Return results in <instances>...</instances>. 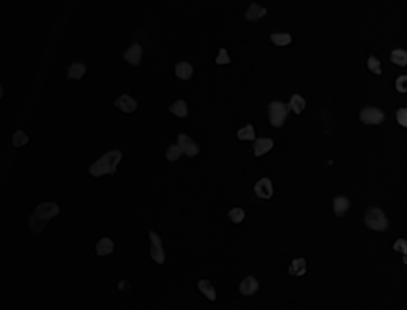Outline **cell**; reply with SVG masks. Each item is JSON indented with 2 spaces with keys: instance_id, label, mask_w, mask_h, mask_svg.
<instances>
[{
  "instance_id": "cell-1",
  "label": "cell",
  "mask_w": 407,
  "mask_h": 310,
  "mask_svg": "<svg viewBox=\"0 0 407 310\" xmlns=\"http://www.w3.org/2000/svg\"><path fill=\"white\" fill-rule=\"evenodd\" d=\"M59 205L54 202H42L37 205V209L33 210V213L29 216V226H31L32 232H42V229L53 220L54 216L59 215Z\"/></svg>"
},
{
  "instance_id": "cell-2",
  "label": "cell",
  "mask_w": 407,
  "mask_h": 310,
  "mask_svg": "<svg viewBox=\"0 0 407 310\" xmlns=\"http://www.w3.org/2000/svg\"><path fill=\"white\" fill-rule=\"evenodd\" d=\"M121 159H123L121 151L114 150V151H110V153H105L104 156H100L94 164H91L89 174L93 175V177L114 175V174H116L118 164L121 163Z\"/></svg>"
},
{
  "instance_id": "cell-3",
  "label": "cell",
  "mask_w": 407,
  "mask_h": 310,
  "mask_svg": "<svg viewBox=\"0 0 407 310\" xmlns=\"http://www.w3.org/2000/svg\"><path fill=\"white\" fill-rule=\"evenodd\" d=\"M364 221H366V225H368L371 229H374V231H383V229H387V226H388L385 213H383L380 209H377V207H371V209L366 212Z\"/></svg>"
},
{
  "instance_id": "cell-4",
  "label": "cell",
  "mask_w": 407,
  "mask_h": 310,
  "mask_svg": "<svg viewBox=\"0 0 407 310\" xmlns=\"http://www.w3.org/2000/svg\"><path fill=\"white\" fill-rule=\"evenodd\" d=\"M286 116H288V105H285L283 102L275 100L269 105V121L274 128L283 126Z\"/></svg>"
},
{
  "instance_id": "cell-5",
  "label": "cell",
  "mask_w": 407,
  "mask_h": 310,
  "mask_svg": "<svg viewBox=\"0 0 407 310\" xmlns=\"http://www.w3.org/2000/svg\"><path fill=\"white\" fill-rule=\"evenodd\" d=\"M150 255L154 262L164 264L165 262V253L163 248V240L156 232H150Z\"/></svg>"
},
{
  "instance_id": "cell-6",
  "label": "cell",
  "mask_w": 407,
  "mask_h": 310,
  "mask_svg": "<svg viewBox=\"0 0 407 310\" xmlns=\"http://www.w3.org/2000/svg\"><path fill=\"white\" fill-rule=\"evenodd\" d=\"M359 119L364 124H380L383 119H385V114H383V112L379 110V108L368 107V108H364V110H361Z\"/></svg>"
},
{
  "instance_id": "cell-7",
  "label": "cell",
  "mask_w": 407,
  "mask_h": 310,
  "mask_svg": "<svg viewBox=\"0 0 407 310\" xmlns=\"http://www.w3.org/2000/svg\"><path fill=\"white\" fill-rule=\"evenodd\" d=\"M179 147L181 148V151L186 154V156H190V158H194V156H197L199 151H200V148L196 142H194L191 137H188L185 134H180L179 135Z\"/></svg>"
},
{
  "instance_id": "cell-8",
  "label": "cell",
  "mask_w": 407,
  "mask_h": 310,
  "mask_svg": "<svg viewBox=\"0 0 407 310\" xmlns=\"http://www.w3.org/2000/svg\"><path fill=\"white\" fill-rule=\"evenodd\" d=\"M142 56H143V49L139 43H134L130 45V47L124 51V61H128L130 65H139L140 61H142Z\"/></svg>"
},
{
  "instance_id": "cell-9",
  "label": "cell",
  "mask_w": 407,
  "mask_h": 310,
  "mask_svg": "<svg viewBox=\"0 0 407 310\" xmlns=\"http://www.w3.org/2000/svg\"><path fill=\"white\" fill-rule=\"evenodd\" d=\"M255 193H256V196L261 197V199H271L272 194H274L272 181L269 179H261L255 185Z\"/></svg>"
},
{
  "instance_id": "cell-10",
  "label": "cell",
  "mask_w": 407,
  "mask_h": 310,
  "mask_svg": "<svg viewBox=\"0 0 407 310\" xmlns=\"http://www.w3.org/2000/svg\"><path fill=\"white\" fill-rule=\"evenodd\" d=\"M258 288H260L258 280L255 277H251V275H248V277H245L242 280V283H240V286H239V291L242 293L244 296H251L258 291Z\"/></svg>"
},
{
  "instance_id": "cell-11",
  "label": "cell",
  "mask_w": 407,
  "mask_h": 310,
  "mask_svg": "<svg viewBox=\"0 0 407 310\" xmlns=\"http://www.w3.org/2000/svg\"><path fill=\"white\" fill-rule=\"evenodd\" d=\"M114 105H116L119 110L124 112V113H132V112L137 110V102L130 96H128V94L118 97L116 102H114Z\"/></svg>"
},
{
  "instance_id": "cell-12",
  "label": "cell",
  "mask_w": 407,
  "mask_h": 310,
  "mask_svg": "<svg viewBox=\"0 0 407 310\" xmlns=\"http://www.w3.org/2000/svg\"><path fill=\"white\" fill-rule=\"evenodd\" d=\"M267 15V10L264 7H261V5L258 3H251L250 8L246 10L245 13V19L246 21H260L261 18H264Z\"/></svg>"
},
{
  "instance_id": "cell-13",
  "label": "cell",
  "mask_w": 407,
  "mask_h": 310,
  "mask_svg": "<svg viewBox=\"0 0 407 310\" xmlns=\"http://www.w3.org/2000/svg\"><path fill=\"white\" fill-rule=\"evenodd\" d=\"M114 250V244L112 239L104 237L100 239L99 242L96 244V253L97 256H107V255H112Z\"/></svg>"
},
{
  "instance_id": "cell-14",
  "label": "cell",
  "mask_w": 407,
  "mask_h": 310,
  "mask_svg": "<svg viewBox=\"0 0 407 310\" xmlns=\"http://www.w3.org/2000/svg\"><path fill=\"white\" fill-rule=\"evenodd\" d=\"M274 147V142L272 139H256L255 140V156H262V154H266L267 151H271Z\"/></svg>"
},
{
  "instance_id": "cell-15",
  "label": "cell",
  "mask_w": 407,
  "mask_h": 310,
  "mask_svg": "<svg viewBox=\"0 0 407 310\" xmlns=\"http://www.w3.org/2000/svg\"><path fill=\"white\" fill-rule=\"evenodd\" d=\"M197 288H199V291L202 293V294L207 297L209 301H216V291H215V288H213V285H212L209 280H199L197 282Z\"/></svg>"
},
{
  "instance_id": "cell-16",
  "label": "cell",
  "mask_w": 407,
  "mask_h": 310,
  "mask_svg": "<svg viewBox=\"0 0 407 310\" xmlns=\"http://www.w3.org/2000/svg\"><path fill=\"white\" fill-rule=\"evenodd\" d=\"M175 73L180 80H183V82H188V80L193 77V65L190 62H179V64L175 65Z\"/></svg>"
},
{
  "instance_id": "cell-17",
  "label": "cell",
  "mask_w": 407,
  "mask_h": 310,
  "mask_svg": "<svg viewBox=\"0 0 407 310\" xmlns=\"http://www.w3.org/2000/svg\"><path fill=\"white\" fill-rule=\"evenodd\" d=\"M307 271V262L304 258H296V260L290 264V275H294V277H301Z\"/></svg>"
},
{
  "instance_id": "cell-18",
  "label": "cell",
  "mask_w": 407,
  "mask_h": 310,
  "mask_svg": "<svg viewBox=\"0 0 407 310\" xmlns=\"http://www.w3.org/2000/svg\"><path fill=\"white\" fill-rule=\"evenodd\" d=\"M170 113L175 114V116L179 118H186L188 116V105L185 100H177L175 103H172L170 105Z\"/></svg>"
},
{
  "instance_id": "cell-19",
  "label": "cell",
  "mask_w": 407,
  "mask_h": 310,
  "mask_svg": "<svg viewBox=\"0 0 407 310\" xmlns=\"http://www.w3.org/2000/svg\"><path fill=\"white\" fill-rule=\"evenodd\" d=\"M84 73H86V65L80 64V62H75V64H72L68 67L67 77L70 80H80V78H83Z\"/></svg>"
},
{
  "instance_id": "cell-20",
  "label": "cell",
  "mask_w": 407,
  "mask_h": 310,
  "mask_svg": "<svg viewBox=\"0 0 407 310\" xmlns=\"http://www.w3.org/2000/svg\"><path fill=\"white\" fill-rule=\"evenodd\" d=\"M393 64H396L399 67H406L407 65V51L404 49H393L391 56H390Z\"/></svg>"
},
{
  "instance_id": "cell-21",
  "label": "cell",
  "mask_w": 407,
  "mask_h": 310,
  "mask_svg": "<svg viewBox=\"0 0 407 310\" xmlns=\"http://www.w3.org/2000/svg\"><path fill=\"white\" fill-rule=\"evenodd\" d=\"M290 108L296 114L302 113L304 108H306V99H304V97L299 96V94H294L293 97H291V100H290Z\"/></svg>"
},
{
  "instance_id": "cell-22",
  "label": "cell",
  "mask_w": 407,
  "mask_h": 310,
  "mask_svg": "<svg viewBox=\"0 0 407 310\" xmlns=\"http://www.w3.org/2000/svg\"><path fill=\"white\" fill-rule=\"evenodd\" d=\"M348 207H350V202H348L347 197L339 196V197L334 199V213L337 216H341V215L345 213V212L348 210Z\"/></svg>"
},
{
  "instance_id": "cell-23",
  "label": "cell",
  "mask_w": 407,
  "mask_h": 310,
  "mask_svg": "<svg viewBox=\"0 0 407 310\" xmlns=\"http://www.w3.org/2000/svg\"><path fill=\"white\" fill-rule=\"evenodd\" d=\"M271 42L277 45V47H286V45L291 43V35L290 33H272Z\"/></svg>"
},
{
  "instance_id": "cell-24",
  "label": "cell",
  "mask_w": 407,
  "mask_h": 310,
  "mask_svg": "<svg viewBox=\"0 0 407 310\" xmlns=\"http://www.w3.org/2000/svg\"><path fill=\"white\" fill-rule=\"evenodd\" d=\"M237 139L239 140H256V137H255V128L251 124L248 126H245V128H242L239 132H237Z\"/></svg>"
},
{
  "instance_id": "cell-25",
  "label": "cell",
  "mask_w": 407,
  "mask_h": 310,
  "mask_svg": "<svg viewBox=\"0 0 407 310\" xmlns=\"http://www.w3.org/2000/svg\"><path fill=\"white\" fill-rule=\"evenodd\" d=\"M181 154H183V151L179 145H170L167 148V153H165V158H167V161H170V163H175V161L180 159Z\"/></svg>"
},
{
  "instance_id": "cell-26",
  "label": "cell",
  "mask_w": 407,
  "mask_h": 310,
  "mask_svg": "<svg viewBox=\"0 0 407 310\" xmlns=\"http://www.w3.org/2000/svg\"><path fill=\"white\" fill-rule=\"evenodd\" d=\"M27 143H29V137L22 131H16L13 135V145L16 148H19V147H26Z\"/></svg>"
},
{
  "instance_id": "cell-27",
  "label": "cell",
  "mask_w": 407,
  "mask_h": 310,
  "mask_svg": "<svg viewBox=\"0 0 407 310\" xmlns=\"http://www.w3.org/2000/svg\"><path fill=\"white\" fill-rule=\"evenodd\" d=\"M229 218H231V221L236 223V225H239V223H242V221L245 220V212H244V209H239V207H236V209L229 210Z\"/></svg>"
},
{
  "instance_id": "cell-28",
  "label": "cell",
  "mask_w": 407,
  "mask_h": 310,
  "mask_svg": "<svg viewBox=\"0 0 407 310\" xmlns=\"http://www.w3.org/2000/svg\"><path fill=\"white\" fill-rule=\"evenodd\" d=\"M368 67H369V70L372 73H375V75H380L382 73V65H380V61L377 59V57H369L368 59Z\"/></svg>"
},
{
  "instance_id": "cell-29",
  "label": "cell",
  "mask_w": 407,
  "mask_h": 310,
  "mask_svg": "<svg viewBox=\"0 0 407 310\" xmlns=\"http://www.w3.org/2000/svg\"><path fill=\"white\" fill-rule=\"evenodd\" d=\"M231 62V57H229L228 54V51L225 48H220V51H218V56H216V64H229Z\"/></svg>"
},
{
  "instance_id": "cell-30",
  "label": "cell",
  "mask_w": 407,
  "mask_h": 310,
  "mask_svg": "<svg viewBox=\"0 0 407 310\" xmlns=\"http://www.w3.org/2000/svg\"><path fill=\"white\" fill-rule=\"evenodd\" d=\"M393 248L396 251H401L404 256H407V240L406 239H398L396 242H394Z\"/></svg>"
},
{
  "instance_id": "cell-31",
  "label": "cell",
  "mask_w": 407,
  "mask_h": 310,
  "mask_svg": "<svg viewBox=\"0 0 407 310\" xmlns=\"http://www.w3.org/2000/svg\"><path fill=\"white\" fill-rule=\"evenodd\" d=\"M396 89L399 93H407V75H401L396 80Z\"/></svg>"
},
{
  "instance_id": "cell-32",
  "label": "cell",
  "mask_w": 407,
  "mask_h": 310,
  "mask_svg": "<svg viewBox=\"0 0 407 310\" xmlns=\"http://www.w3.org/2000/svg\"><path fill=\"white\" fill-rule=\"evenodd\" d=\"M396 118H398V123L401 126L407 128V108H399L398 113H396Z\"/></svg>"
},
{
  "instance_id": "cell-33",
  "label": "cell",
  "mask_w": 407,
  "mask_h": 310,
  "mask_svg": "<svg viewBox=\"0 0 407 310\" xmlns=\"http://www.w3.org/2000/svg\"><path fill=\"white\" fill-rule=\"evenodd\" d=\"M2 96H3V86L0 84V99H2Z\"/></svg>"
},
{
  "instance_id": "cell-34",
  "label": "cell",
  "mask_w": 407,
  "mask_h": 310,
  "mask_svg": "<svg viewBox=\"0 0 407 310\" xmlns=\"http://www.w3.org/2000/svg\"><path fill=\"white\" fill-rule=\"evenodd\" d=\"M403 262H404L406 266H407V256H404V258H403Z\"/></svg>"
}]
</instances>
